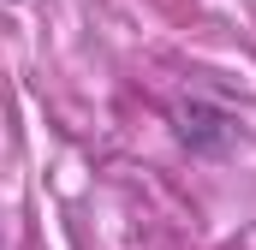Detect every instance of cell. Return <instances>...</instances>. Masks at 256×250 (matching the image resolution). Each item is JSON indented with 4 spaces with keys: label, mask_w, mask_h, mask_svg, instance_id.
I'll list each match as a JSON object with an SVG mask.
<instances>
[{
    "label": "cell",
    "mask_w": 256,
    "mask_h": 250,
    "mask_svg": "<svg viewBox=\"0 0 256 250\" xmlns=\"http://www.w3.org/2000/svg\"><path fill=\"white\" fill-rule=\"evenodd\" d=\"M179 137H185L191 149H214V143L226 137V120H220V114H202V108H179Z\"/></svg>",
    "instance_id": "6da1fadb"
}]
</instances>
